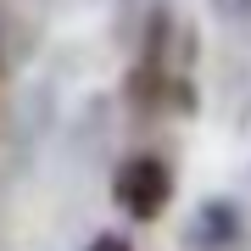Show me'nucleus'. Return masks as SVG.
<instances>
[{
    "instance_id": "1",
    "label": "nucleus",
    "mask_w": 251,
    "mask_h": 251,
    "mask_svg": "<svg viewBox=\"0 0 251 251\" xmlns=\"http://www.w3.org/2000/svg\"><path fill=\"white\" fill-rule=\"evenodd\" d=\"M112 201L123 206L128 218H140V224H151V218L168 212V201H173V168L162 156H128L123 168L112 173Z\"/></svg>"
},
{
    "instance_id": "2",
    "label": "nucleus",
    "mask_w": 251,
    "mask_h": 251,
    "mask_svg": "<svg viewBox=\"0 0 251 251\" xmlns=\"http://www.w3.org/2000/svg\"><path fill=\"white\" fill-rule=\"evenodd\" d=\"M240 246V212L234 201H201L190 218V251H234Z\"/></svg>"
},
{
    "instance_id": "3",
    "label": "nucleus",
    "mask_w": 251,
    "mask_h": 251,
    "mask_svg": "<svg viewBox=\"0 0 251 251\" xmlns=\"http://www.w3.org/2000/svg\"><path fill=\"white\" fill-rule=\"evenodd\" d=\"M212 11L224 23H251V0H212Z\"/></svg>"
},
{
    "instance_id": "4",
    "label": "nucleus",
    "mask_w": 251,
    "mask_h": 251,
    "mask_svg": "<svg viewBox=\"0 0 251 251\" xmlns=\"http://www.w3.org/2000/svg\"><path fill=\"white\" fill-rule=\"evenodd\" d=\"M90 251H134V246H128L123 234H95V240H90Z\"/></svg>"
}]
</instances>
